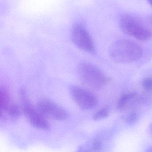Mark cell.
<instances>
[{"label":"cell","mask_w":152,"mask_h":152,"mask_svg":"<svg viewBox=\"0 0 152 152\" xmlns=\"http://www.w3.org/2000/svg\"><path fill=\"white\" fill-rule=\"evenodd\" d=\"M119 25L124 34L140 41H146L152 37L150 30L131 15L122 16Z\"/></svg>","instance_id":"cell-3"},{"label":"cell","mask_w":152,"mask_h":152,"mask_svg":"<svg viewBox=\"0 0 152 152\" xmlns=\"http://www.w3.org/2000/svg\"><path fill=\"white\" fill-rule=\"evenodd\" d=\"M78 74L83 83L94 88H103L110 81L109 78L106 77L98 67L87 62L80 64Z\"/></svg>","instance_id":"cell-2"},{"label":"cell","mask_w":152,"mask_h":152,"mask_svg":"<svg viewBox=\"0 0 152 152\" xmlns=\"http://www.w3.org/2000/svg\"><path fill=\"white\" fill-rule=\"evenodd\" d=\"M27 95L26 90L22 89L20 93L22 110L29 122L34 128L39 129H48L50 127L49 122L46 117L40 113L38 108L36 109L34 107Z\"/></svg>","instance_id":"cell-4"},{"label":"cell","mask_w":152,"mask_h":152,"mask_svg":"<svg viewBox=\"0 0 152 152\" xmlns=\"http://www.w3.org/2000/svg\"><path fill=\"white\" fill-rule=\"evenodd\" d=\"M137 95L134 92H128L122 95L117 103V108L119 110H123L132 100L136 98Z\"/></svg>","instance_id":"cell-9"},{"label":"cell","mask_w":152,"mask_h":152,"mask_svg":"<svg viewBox=\"0 0 152 152\" xmlns=\"http://www.w3.org/2000/svg\"><path fill=\"white\" fill-rule=\"evenodd\" d=\"M150 131H151V133H152V123L151 124V125H150Z\"/></svg>","instance_id":"cell-17"},{"label":"cell","mask_w":152,"mask_h":152,"mask_svg":"<svg viewBox=\"0 0 152 152\" xmlns=\"http://www.w3.org/2000/svg\"><path fill=\"white\" fill-rule=\"evenodd\" d=\"M1 96V116H5L8 108L10 104L9 93L5 88H1L0 90Z\"/></svg>","instance_id":"cell-8"},{"label":"cell","mask_w":152,"mask_h":152,"mask_svg":"<svg viewBox=\"0 0 152 152\" xmlns=\"http://www.w3.org/2000/svg\"><path fill=\"white\" fill-rule=\"evenodd\" d=\"M7 112L9 116L13 119H17L21 115L22 111L17 104L12 103L10 104Z\"/></svg>","instance_id":"cell-10"},{"label":"cell","mask_w":152,"mask_h":152,"mask_svg":"<svg viewBox=\"0 0 152 152\" xmlns=\"http://www.w3.org/2000/svg\"><path fill=\"white\" fill-rule=\"evenodd\" d=\"M70 92L75 104L83 110H90L96 107L98 104V100L96 97L82 87L72 86Z\"/></svg>","instance_id":"cell-5"},{"label":"cell","mask_w":152,"mask_h":152,"mask_svg":"<svg viewBox=\"0 0 152 152\" xmlns=\"http://www.w3.org/2000/svg\"><path fill=\"white\" fill-rule=\"evenodd\" d=\"M37 108L45 117L57 121H64L68 116V113L64 108L49 99L40 100L37 104Z\"/></svg>","instance_id":"cell-6"},{"label":"cell","mask_w":152,"mask_h":152,"mask_svg":"<svg viewBox=\"0 0 152 152\" xmlns=\"http://www.w3.org/2000/svg\"><path fill=\"white\" fill-rule=\"evenodd\" d=\"M108 112L105 108H102L96 111L93 115V119L95 121H99L104 119L108 116Z\"/></svg>","instance_id":"cell-12"},{"label":"cell","mask_w":152,"mask_h":152,"mask_svg":"<svg viewBox=\"0 0 152 152\" xmlns=\"http://www.w3.org/2000/svg\"><path fill=\"white\" fill-rule=\"evenodd\" d=\"M143 53V49L140 45L128 39H120L115 42L109 49L111 59L121 64L134 62L141 57Z\"/></svg>","instance_id":"cell-1"},{"label":"cell","mask_w":152,"mask_h":152,"mask_svg":"<svg viewBox=\"0 0 152 152\" xmlns=\"http://www.w3.org/2000/svg\"><path fill=\"white\" fill-rule=\"evenodd\" d=\"M103 144L101 140L99 139H94L91 140L89 144L88 145V151H100L102 148Z\"/></svg>","instance_id":"cell-11"},{"label":"cell","mask_w":152,"mask_h":152,"mask_svg":"<svg viewBox=\"0 0 152 152\" xmlns=\"http://www.w3.org/2000/svg\"></svg>","instance_id":"cell-18"},{"label":"cell","mask_w":152,"mask_h":152,"mask_svg":"<svg viewBox=\"0 0 152 152\" xmlns=\"http://www.w3.org/2000/svg\"><path fill=\"white\" fill-rule=\"evenodd\" d=\"M148 1L149 4L151 5V6H152V0H147Z\"/></svg>","instance_id":"cell-16"},{"label":"cell","mask_w":152,"mask_h":152,"mask_svg":"<svg viewBox=\"0 0 152 152\" xmlns=\"http://www.w3.org/2000/svg\"><path fill=\"white\" fill-rule=\"evenodd\" d=\"M138 120V115L136 113H131L124 118L125 122L129 125H133Z\"/></svg>","instance_id":"cell-13"},{"label":"cell","mask_w":152,"mask_h":152,"mask_svg":"<svg viewBox=\"0 0 152 152\" xmlns=\"http://www.w3.org/2000/svg\"><path fill=\"white\" fill-rule=\"evenodd\" d=\"M72 37L74 43L81 49L88 52L94 50V42L83 25L77 24L74 26Z\"/></svg>","instance_id":"cell-7"},{"label":"cell","mask_w":152,"mask_h":152,"mask_svg":"<svg viewBox=\"0 0 152 152\" xmlns=\"http://www.w3.org/2000/svg\"><path fill=\"white\" fill-rule=\"evenodd\" d=\"M143 88L147 90H152V79L146 78L142 82Z\"/></svg>","instance_id":"cell-14"},{"label":"cell","mask_w":152,"mask_h":152,"mask_svg":"<svg viewBox=\"0 0 152 152\" xmlns=\"http://www.w3.org/2000/svg\"><path fill=\"white\" fill-rule=\"evenodd\" d=\"M146 152H152V146L150 147L149 148H148L147 150H146Z\"/></svg>","instance_id":"cell-15"}]
</instances>
